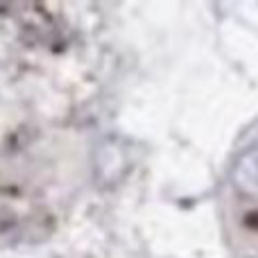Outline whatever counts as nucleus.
<instances>
[{
    "label": "nucleus",
    "mask_w": 258,
    "mask_h": 258,
    "mask_svg": "<svg viewBox=\"0 0 258 258\" xmlns=\"http://www.w3.org/2000/svg\"><path fill=\"white\" fill-rule=\"evenodd\" d=\"M245 227L258 231V211H251V213H247V215H245Z\"/></svg>",
    "instance_id": "1"
}]
</instances>
